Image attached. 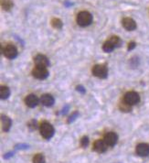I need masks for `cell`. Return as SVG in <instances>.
<instances>
[{
    "label": "cell",
    "mask_w": 149,
    "mask_h": 163,
    "mask_svg": "<svg viewBox=\"0 0 149 163\" xmlns=\"http://www.w3.org/2000/svg\"><path fill=\"white\" fill-rule=\"evenodd\" d=\"M49 71L47 67L43 66H35L32 70V75L38 80H45L49 77Z\"/></svg>",
    "instance_id": "277c9868"
},
{
    "label": "cell",
    "mask_w": 149,
    "mask_h": 163,
    "mask_svg": "<svg viewBox=\"0 0 149 163\" xmlns=\"http://www.w3.org/2000/svg\"><path fill=\"white\" fill-rule=\"evenodd\" d=\"M89 143H90V140H89V138L87 136H84V137L81 138V139H80V146L82 148H87L88 145H89Z\"/></svg>",
    "instance_id": "cb8c5ba5"
},
{
    "label": "cell",
    "mask_w": 149,
    "mask_h": 163,
    "mask_svg": "<svg viewBox=\"0 0 149 163\" xmlns=\"http://www.w3.org/2000/svg\"><path fill=\"white\" fill-rule=\"evenodd\" d=\"M123 100L125 103H127L128 105H130V106L133 107V106H135V105H136V104H138L140 102V95L136 92L130 91V92H127L125 95Z\"/></svg>",
    "instance_id": "5b68a950"
},
{
    "label": "cell",
    "mask_w": 149,
    "mask_h": 163,
    "mask_svg": "<svg viewBox=\"0 0 149 163\" xmlns=\"http://www.w3.org/2000/svg\"><path fill=\"white\" fill-rule=\"evenodd\" d=\"M50 24H51V26H52L54 29H62V27H63L62 21H61L60 18H57V17L52 18L51 21H50Z\"/></svg>",
    "instance_id": "d6986e66"
},
{
    "label": "cell",
    "mask_w": 149,
    "mask_h": 163,
    "mask_svg": "<svg viewBox=\"0 0 149 163\" xmlns=\"http://www.w3.org/2000/svg\"><path fill=\"white\" fill-rule=\"evenodd\" d=\"M33 163H45L46 160H45V157L43 154H36L34 157H33Z\"/></svg>",
    "instance_id": "44dd1931"
},
{
    "label": "cell",
    "mask_w": 149,
    "mask_h": 163,
    "mask_svg": "<svg viewBox=\"0 0 149 163\" xmlns=\"http://www.w3.org/2000/svg\"><path fill=\"white\" fill-rule=\"evenodd\" d=\"M39 131H40V135L45 139H50L54 136V133H55V129H54L53 126L46 121L42 122L40 124Z\"/></svg>",
    "instance_id": "7a4b0ae2"
},
{
    "label": "cell",
    "mask_w": 149,
    "mask_h": 163,
    "mask_svg": "<svg viewBox=\"0 0 149 163\" xmlns=\"http://www.w3.org/2000/svg\"><path fill=\"white\" fill-rule=\"evenodd\" d=\"M39 102V100L38 96L36 95H33V94L28 95L25 98V104H26V106L28 107H30V108L36 107L38 106Z\"/></svg>",
    "instance_id": "7c38bea8"
},
{
    "label": "cell",
    "mask_w": 149,
    "mask_h": 163,
    "mask_svg": "<svg viewBox=\"0 0 149 163\" xmlns=\"http://www.w3.org/2000/svg\"><path fill=\"white\" fill-rule=\"evenodd\" d=\"M136 47V43L135 41H132V42H130V43L128 44L127 50H128V51H133Z\"/></svg>",
    "instance_id": "f1b7e54d"
},
{
    "label": "cell",
    "mask_w": 149,
    "mask_h": 163,
    "mask_svg": "<svg viewBox=\"0 0 149 163\" xmlns=\"http://www.w3.org/2000/svg\"><path fill=\"white\" fill-rule=\"evenodd\" d=\"M64 5H65L66 6H73V3H70V2L67 0V1L64 2Z\"/></svg>",
    "instance_id": "4dcf8cb0"
},
{
    "label": "cell",
    "mask_w": 149,
    "mask_h": 163,
    "mask_svg": "<svg viewBox=\"0 0 149 163\" xmlns=\"http://www.w3.org/2000/svg\"><path fill=\"white\" fill-rule=\"evenodd\" d=\"M108 145L105 143V141L102 139H97L94 143H93V150L96 151L97 153H104L107 150Z\"/></svg>",
    "instance_id": "ba28073f"
},
{
    "label": "cell",
    "mask_w": 149,
    "mask_h": 163,
    "mask_svg": "<svg viewBox=\"0 0 149 163\" xmlns=\"http://www.w3.org/2000/svg\"><path fill=\"white\" fill-rule=\"evenodd\" d=\"M76 90H77V92H79V93H80V94H82V95H84V94L86 93V89H85L82 85H78V86L76 87Z\"/></svg>",
    "instance_id": "4316f807"
},
{
    "label": "cell",
    "mask_w": 149,
    "mask_h": 163,
    "mask_svg": "<svg viewBox=\"0 0 149 163\" xmlns=\"http://www.w3.org/2000/svg\"><path fill=\"white\" fill-rule=\"evenodd\" d=\"M136 152L140 157H147L149 155V145L147 143H139L136 148Z\"/></svg>",
    "instance_id": "9c48e42d"
},
{
    "label": "cell",
    "mask_w": 149,
    "mask_h": 163,
    "mask_svg": "<svg viewBox=\"0 0 149 163\" xmlns=\"http://www.w3.org/2000/svg\"><path fill=\"white\" fill-rule=\"evenodd\" d=\"M109 41L114 45L115 48H120L123 44V41L121 40V38L118 37V36H112V37L109 38Z\"/></svg>",
    "instance_id": "ac0fdd59"
},
{
    "label": "cell",
    "mask_w": 149,
    "mask_h": 163,
    "mask_svg": "<svg viewBox=\"0 0 149 163\" xmlns=\"http://www.w3.org/2000/svg\"><path fill=\"white\" fill-rule=\"evenodd\" d=\"M119 109H120L122 112L128 113V112H131V110H132V106L128 105L127 103H125V102L123 100V101L120 102V104H119Z\"/></svg>",
    "instance_id": "ffe728a7"
},
{
    "label": "cell",
    "mask_w": 149,
    "mask_h": 163,
    "mask_svg": "<svg viewBox=\"0 0 149 163\" xmlns=\"http://www.w3.org/2000/svg\"><path fill=\"white\" fill-rule=\"evenodd\" d=\"M122 25L128 31H133L136 29V22L131 17H125L122 20Z\"/></svg>",
    "instance_id": "8fae6325"
},
{
    "label": "cell",
    "mask_w": 149,
    "mask_h": 163,
    "mask_svg": "<svg viewBox=\"0 0 149 163\" xmlns=\"http://www.w3.org/2000/svg\"><path fill=\"white\" fill-rule=\"evenodd\" d=\"M1 124H2V129L4 132H8L12 126V120L7 115H1Z\"/></svg>",
    "instance_id": "5bb4252c"
},
{
    "label": "cell",
    "mask_w": 149,
    "mask_h": 163,
    "mask_svg": "<svg viewBox=\"0 0 149 163\" xmlns=\"http://www.w3.org/2000/svg\"><path fill=\"white\" fill-rule=\"evenodd\" d=\"M40 103L44 106V107H50L54 105L55 103V99L54 97L50 95V94H45L43 95L41 97H40Z\"/></svg>",
    "instance_id": "4fadbf2b"
},
{
    "label": "cell",
    "mask_w": 149,
    "mask_h": 163,
    "mask_svg": "<svg viewBox=\"0 0 149 163\" xmlns=\"http://www.w3.org/2000/svg\"><path fill=\"white\" fill-rule=\"evenodd\" d=\"M103 140L109 147H114L118 142V135L115 132H108L104 135Z\"/></svg>",
    "instance_id": "52a82bcc"
},
{
    "label": "cell",
    "mask_w": 149,
    "mask_h": 163,
    "mask_svg": "<svg viewBox=\"0 0 149 163\" xmlns=\"http://www.w3.org/2000/svg\"><path fill=\"white\" fill-rule=\"evenodd\" d=\"M39 124H38V121L35 120V119H32L30 120L28 123V127L31 130V131H35L39 128Z\"/></svg>",
    "instance_id": "7402d4cb"
},
{
    "label": "cell",
    "mask_w": 149,
    "mask_h": 163,
    "mask_svg": "<svg viewBox=\"0 0 149 163\" xmlns=\"http://www.w3.org/2000/svg\"><path fill=\"white\" fill-rule=\"evenodd\" d=\"M78 116H79V112H78V111H75L74 113H73L72 115L68 118L67 123H68V124H72V123H73L75 120L78 118Z\"/></svg>",
    "instance_id": "603a6c76"
},
{
    "label": "cell",
    "mask_w": 149,
    "mask_h": 163,
    "mask_svg": "<svg viewBox=\"0 0 149 163\" xmlns=\"http://www.w3.org/2000/svg\"><path fill=\"white\" fill-rule=\"evenodd\" d=\"M10 94H11V92H10L9 87L5 86V85H2L0 87V98L2 100L7 99L10 96Z\"/></svg>",
    "instance_id": "9a60e30c"
},
{
    "label": "cell",
    "mask_w": 149,
    "mask_h": 163,
    "mask_svg": "<svg viewBox=\"0 0 149 163\" xmlns=\"http://www.w3.org/2000/svg\"><path fill=\"white\" fill-rule=\"evenodd\" d=\"M92 20H93V17L88 11H80L76 17L77 24L82 28L90 26L92 23Z\"/></svg>",
    "instance_id": "6da1fadb"
},
{
    "label": "cell",
    "mask_w": 149,
    "mask_h": 163,
    "mask_svg": "<svg viewBox=\"0 0 149 163\" xmlns=\"http://www.w3.org/2000/svg\"><path fill=\"white\" fill-rule=\"evenodd\" d=\"M69 109H70V106H69V105H66V106H65L63 108L61 109V114H66L68 113Z\"/></svg>",
    "instance_id": "f546056e"
},
{
    "label": "cell",
    "mask_w": 149,
    "mask_h": 163,
    "mask_svg": "<svg viewBox=\"0 0 149 163\" xmlns=\"http://www.w3.org/2000/svg\"><path fill=\"white\" fill-rule=\"evenodd\" d=\"M3 53L5 55L6 58L9 59V60H14L17 57L18 54V52H17V49L15 45L11 44V43H8L6 45H5L4 49H3Z\"/></svg>",
    "instance_id": "8992f818"
},
{
    "label": "cell",
    "mask_w": 149,
    "mask_h": 163,
    "mask_svg": "<svg viewBox=\"0 0 149 163\" xmlns=\"http://www.w3.org/2000/svg\"><path fill=\"white\" fill-rule=\"evenodd\" d=\"M114 49H116V48L114 47V45L109 40H107V41L103 43V45H102V50H103V52H107V53L112 52Z\"/></svg>",
    "instance_id": "2e32d148"
},
{
    "label": "cell",
    "mask_w": 149,
    "mask_h": 163,
    "mask_svg": "<svg viewBox=\"0 0 149 163\" xmlns=\"http://www.w3.org/2000/svg\"><path fill=\"white\" fill-rule=\"evenodd\" d=\"M91 72L100 79H106L108 76V68L105 64H96L92 67Z\"/></svg>",
    "instance_id": "3957f363"
},
{
    "label": "cell",
    "mask_w": 149,
    "mask_h": 163,
    "mask_svg": "<svg viewBox=\"0 0 149 163\" xmlns=\"http://www.w3.org/2000/svg\"><path fill=\"white\" fill-rule=\"evenodd\" d=\"M34 62L36 66H43V67H49L50 66V60L49 59L43 54H38L34 58Z\"/></svg>",
    "instance_id": "30bf717a"
},
{
    "label": "cell",
    "mask_w": 149,
    "mask_h": 163,
    "mask_svg": "<svg viewBox=\"0 0 149 163\" xmlns=\"http://www.w3.org/2000/svg\"><path fill=\"white\" fill-rule=\"evenodd\" d=\"M1 6L5 11H9L14 6V3L12 0H2L1 1Z\"/></svg>",
    "instance_id": "e0dca14e"
},
{
    "label": "cell",
    "mask_w": 149,
    "mask_h": 163,
    "mask_svg": "<svg viewBox=\"0 0 149 163\" xmlns=\"http://www.w3.org/2000/svg\"><path fill=\"white\" fill-rule=\"evenodd\" d=\"M130 63H131V65H132L133 67H136V66L138 65V63H139V60H138V58H136V57L132 58L131 60H130Z\"/></svg>",
    "instance_id": "484cf974"
},
{
    "label": "cell",
    "mask_w": 149,
    "mask_h": 163,
    "mask_svg": "<svg viewBox=\"0 0 149 163\" xmlns=\"http://www.w3.org/2000/svg\"><path fill=\"white\" fill-rule=\"evenodd\" d=\"M29 149V145L25 144V143H20V144H17L15 146V149L16 150H19V149Z\"/></svg>",
    "instance_id": "d4e9b609"
},
{
    "label": "cell",
    "mask_w": 149,
    "mask_h": 163,
    "mask_svg": "<svg viewBox=\"0 0 149 163\" xmlns=\"http://www.w3.org/2000/svg\"><path fill=\"white\" fill-rule=\"evenodd\" d=\"M14 154H15V152H14V151L7 152V153H6V154L4 155V159H5V160H9L10 158H12V157L14 156Z\"/></svg>",
    "instance_id": "83f0119b"
}]
</instances>
